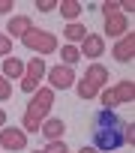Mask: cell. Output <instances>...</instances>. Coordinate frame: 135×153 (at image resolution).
<instances>
[{
	"instance_id": "cell-1",
	"label": "cell",
	"mask_w": 135,
	"mask_h": 153,
	"mask_svg": "<svg viewBox=\"0 0 135 153\" xmlns=\"http://www.w3.org/2000/svg\"><path fill=\"white\" fill-rule=\"evenodd\" d=\"M123 132H126V120H120L114 111H96L93 114V129H90V135H93V147L96 150H108V153H114L120 144H126L123 141Z\"/></svg>"
},
{
	"instance_id": "cell-2",
	"label": "cell",
	"mask_w": 135,
	"mask_h": 153,
	"mask_svg": "<svg viewBox=\"0 0 135 153\" xmlns=\"http://www.w3.org/2000/svg\"><path fill=\"white\" fill-rule=\"evenodd\" d=\"M51 105H54V90H51V87L36 90V96L30 99V105H27V111H24L21 129H24V132H39V126H42L45 114L51 111Z\"/></svg>"
},
{
	"instance_id": "cell-3",
	"label": "cell",
	"mask_w": 135,
	"mask_h": 153,
	"mask_svg": "<svg viewBox=\"0 0 135 153\" xmlns=\"http://www.w3.org/2000/svg\"><path fill=\"white\" fill-rule=\"evenodd\" d=\"M105 81H108V69L102 66V63H90L87 66V72H84V78L78 81V96L81 99H93L102 87H105Z\"/></svg>"
},
{
	"instance_id": "cell-4",
	"label": "cell",
	"mask_w": 135,
	"mask_h": 153,
	"mask_svg": "<svg viewBox=\"0 0 135 153\" xmlns=\"http://www.w3.org/2000/svg\"><path fill=\"white\" fill-rule=\"evenodd\" d=\"M24 48L30 51H39V54H54L57 51V36L48 33V30H39V27H30L24 36H21Z\"/></svg>"
},
{
	"instance_id": "cell-5",
	"label": "cell",
	"mask_w": 135,
	"mask_h": 153,
	"mask_svg": "<svg viewBox=\"0 0 135 153\" xmlns=\"http://www.w3.org/2000/svg\"><path fill=\"white\" fill-rule=\"evenodd\" d=\"M42 75H45V60H42V57H33V60L24 66L21 90H24V93H33V90H36V84L42 81Z\"/></svg>"
},
{
	"instance_id": "cell-6",
	"label": "cell",
	"mask_w": 135,
	"mask_h": 153,
	"mask_svg": "<svg viewBox=\"0 0 135 153\" xmlns=\"http://www.w3.org/2000/svg\"><path fill=\"white\" fill-rule=\"evenodd\" d=\"M0 147H6V150H24L27 147V132L24 129H15V126H3V129H0Z\"/></svg>"
},
{
	"instance_id": "cell-7",
	"label": "cell",
	"mask_w": 135,
	"mask_h": 153,
	"mask_svg": "<svg viewBox=\"0 0 135 153\" xmlns=\"http://www.w3.org/2000/svg\"><path fill=\"white\" fill-rule=\"evenodd\" d=\"M48 81H51V90H69L75 84V72L72 66H54L48 72Z\"/></svg>"
},
{
	"instance_id": "cell-8",
	"label": "cell",
	"mask_w": 135,
	"mask_h": 153,
	"mask_svg": "<svg viewBox=\"0 0 135 153\" xmlns=\"http://www.w3.org/2000/svg\"><path fill=\"white\" fill-rule=\"evenodd\" d=\"M114 60L117 63H129L132 57H135V33H123V39L114 45Z\"/></svg>"
},
{
	"instance_id": "cell-9",
	"label": "cell",
	"mask_w": 135,
	"mask_h": 153,
	"mask_svg": "<svg viewBox=\"0 0 135 153\" xmlns=\"http://www.w3.org/2000/svg\"><path fill=\"white\" fill-rule=\"evenodd\" d=\"M78 51H81V57H102V51H105V39H102L99 33H87Z\"/></svg>"
},
{
	"instance_id": "cell-10",
	"label": "cell",
	"mask_w": 135,
	"mask_h": 153,
	"mask_svg": "<svg viewBox=\"0 0 135 153\" xmlns=\"http://www.w3.org/2000/svg\"><path fill=\"white\" fill-rule=\"evenodd\" d=\"M39 132H42L48 141H60V135L66 132V126H63V120H60V117H48V120H42Z\"/></svg>"
},
{
	"instance_id": "cell-11",
	"label": "cell",
	"mask_w": 135,
	"mask_h": 153,
	"mask_svg": "<svg viewBox=\"0 0 135 153\" xmlns=\"http://www.w3.org/2000/svg\"><path fill=\"white\" fill-rule=\"evenodd\" d=\"M126 27H129V21H126V15H123V12H117V15H108V18H105V36H123V33H126Z\"/></svg>"
},
{
	"instance_id": "cell-12",
	"label": "cell",
	"mask_w": 135,
	"mask_h": 153,
	"mask_svg": "<svg viewBox=\"0 0 135 153\" xmlns=\"http://www.w3.org/2000/svg\"><path fill=\"white\" fill-rule=\"evenodd\" d=\"M0 75H3V78H24V63L18 60V57H6L3 60V72H0Z\"/></svg>"
},
{
	"instance_id": "cell-13",
	"label": "cell",
	"mask_w": 135,
	"mask_h": 153,
	"mask_svg": "<svg viewBox=\"0 0 135 153\" xmlns=\"http://www.w3.org/2000/svg\"><path fill=\"white\" fill-rule=\"evenodd\" d=\"M30 27H33V24H30V18H27V15H15V18L9 21V30H6V36H9V39H12V36H24Z\"/></svg>"
},
{
	"instance_id": "cell-14",
	"label": "cell",
	"mask_w": 135,
	"mask_h": 153,
	"mask_svg": "<svg viewBox=\"0 0 135 153\" xmlns=\"http://www.w3.org/2000/svg\"><path fill=\"white\" fill-rule=\"evenodd\" d=\"M114 96H117V105H129V102L135 99V84H132V81H120V84L114 87Z\"/></svg>"
},
{
	"instance_id": "cell-15",
	"label": "cell",
	"mask_w": 135,
	"mask_h": 153,
	"mask_svg": "<svg viewBox=\"0 0 135 153\" xmlns=\"http://www.w3.org/2000/svg\"><path fill=\"white\" fill-rule=\"evenodd\" d=\"M57 9H60V15H63V18H69V24L81 15V3H78V0H60Z\"/></svg>"
},
{
	"instance_id": "cell-16",
	"label": "cell",
	"mask_w": 135,
	"mask_h": 153,
	"mask_svg": "<svg viewBox=\"0 0 135 153\" xmlns=\"http://www.w3.org/2000/svg\"><path fill=\"white\" fill-rule=\"evenodd\" d=\"M63 36L69 39V42H84V36H87V27H84V24H78V21H72V24H66Z\"/></svg>"
},
{
	"instance_id": "cell-17",
	"label": "cell",
	"mask_w": 135,
	"mask_h": 153,
	"mask_svg": "<svg viewBox=\"0 0 135 153\" xmlns=\"http://www.w3.org/2000/svg\"><path fill=\"white\" fill-rule=\"evenodd\" d=\"M60 57H63V66H72V63L81 60V51H78L75 45H63V48H60Z\"/></svg>"
},
{
	"instance_id": "cell-18",
	"label": "cell",
	"mask_w": 135,
	"mask_h": 153,
	"mask_svg": "<svg viewBox=\"0 0 135 153\" xmlns=\"http://www.w3.org/2000/svg\"><path fill=\"white\" fill-rule=\"evenodd\" d=\"M102 105H105V111H114V105H117L114 90H102Z\"/></svg>"
},
{
	"instance_id": "cell-19",
	"label": "cell",
	"mask_w": 135,
	"mask_h": 153,
	"mask_svg": "<svg viewBox=\"0 0 135 153\" xmlns=\"http://www.w3.org/2000/svg\"><path fill=\"white\" fill-rule=\"evenodd\" d=\"M12 54V39L6 33H0V57H9Z\"/></svg>"
},
{
	"instance_id": "cell-20",
	"label": "cell",
	"mask_w": 135,
	"mask_h": 153,
	"mask_svg": "<svg viewBox=\"0 0 135 153\" xmlns=\"http://www.w3.org/2000/svg\"><path fill=\"white\" fill-rule=\"evenodd\" d=\"M9 96H12V87H9V81L0 75V102H9Z\"/></svg>"
},
{
	"instance_id": "cell-21",
	"label": "cell",
	"mask_w": 135,
	"mask_h": 153,
	"mask_svg": "<svg viewBox=\"0 0 135 153\" xmlns=\"http://www.w3.org/2000/svg\"><path fill=\"white\" fill-rule=\"evenodd\" d=\"M42 153H69V150H66L63 141H48V147H45Z\"/></svg>"
},
{
	"instance_id": "cell-22",
	"label": "cell",
	"mask_w": 135,
	"mask_h": 153,
	"mask_svg": "<svg viewBox=\"0 0 135 153\" xmlns=\"http://www.w3.org/2000/svg\"><path fill=\"white\" fill-rule=\"evenodd\" d=\"M36 9L39 12H51V9H57V3L54 0H36Z\"/></svg>"
},
{
	"instance_id": "cell-23",
	"label": "cell",
	"mask_w": 135,
	"mask_h": 153,
	"mask_svg": "<svg viewBox=\"0 0 135 153\" xmlns=\"http://www.w3.org/2000/svg\"><path fill=\"white\" fill-rule=\"evenodd\" d=\"M102 9H105V15H117L120 12V3H105Z\"/></svg>"
},
{
	"instance_id": "cell-24",
	"label": "cell",
	"mask_w": 135,
	"mask_h": 153,
	"mask_svg": "<svg viewBox=\"0 0 135 153\" xmlns=\"http://www.w3.org/2000/svg\"><path fill=\"white\" fill-rule=\"evenodd\" d=\"M9 9H15L12 0H0V15H9Z\"/></svg>"
},
{
	"instance_id": "cell-25",
	"label": "cell",
	"mask_w": 135,
	"mask_h": 153,
	"mask_svg": "<svg viewBox=\"0 0 135 153\" xmlns=\"http://www.w3.org/2000/svg\"><path fill=\"white\" fill-rule=\"evenodd\" d=\"M78 153H99V150H96V147H81Z\"/></svg>"
},
{
	"instance_id": "cell-26",
	"label": "cell",
	"mask_w": 135,
	"mask_h": 153,
	"mask_svg": "<svg viewBox=\"0 0 135 153\" xmlns=\"http://www.w3.org/2000/svg\"><path fill=\"white\" fill-rule=\"evenodd\" d=\"M0 126H6V111L0 108Z\"/></svg>"
},
{
	"instance_id": "cell-27",
	"label": "cell",
	"mask_w": 135,
	"mask_h": 153,
	"mask_svg": "<svg viewBox=\"0 0 135 153\" xmlns=\"http://www.w3.org/2000/svg\"><path fill=\"white\" fill-rule=\"evenodd\" d=\"M33 153H39V150H33Z\"/></svg>"
}]
</instances>
